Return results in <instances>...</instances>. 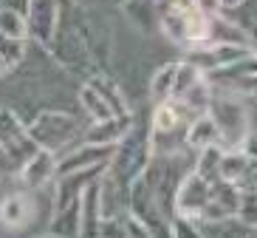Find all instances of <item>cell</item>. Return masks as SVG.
Instances as JSON below:
<instances>
[{
    "mask_svg": "<svg viewBox=\"0 0 257 238\" xmlns=\"http://www.w3.org/2000/svg\"><path fill=\"white\" fill-rule=\"evenodd\" d=\"M206 114L212 116V122L218 128V145L223 150H234L246 142V136L251 131V119L246 97L240 91L226 88V85H215Z\"/></svg>",
    "mask_w": 257,
    "mask_h": 238,
    "instance_id": "3957f363",
    "label": "cell"
},
{
    "mask_svg": "<svg viewBox=\"0 0 257 238\" xmlns=\"http://www.w3.org/2000/svg\"><path fill=\"white\" fill-rule=\"evenodd\" d=\"M26 46H29V40H12L0 34V80L17 71V65L26 57Z\"/></svg>",
    "mask_w": 257,
    "mask_h": 238,
    "instance_id": "ffe728a7",
    "label": "cell"
},
{
    "mask_svg": "<svg viewBox=\"0 0 257 238\" xmlns=\"http://www.w3.org/2000/svg\"><path fill=\"white\" fill-rule=\"evenodd\" d=\"M121 15L127 17L133 29L142 31V34H153V31H159V0H127V3H121Z\"/></svg>",
    "mask_w": 257,
    "mask_h": 238,
    "instance_id": "e0dca14e",
    "label": "cell"
},
{
    "mask_svg": "<svg viewBox=\"0 0 257 238\" xmlns=\"http://www.w3.org/2000/svg\"><path fill=\"white\" fill-rule=\"evenodd\" d=\"M74 3L76 0H57V26H54V34L46 48L51 54V60L57 62V68L71 74V77H79L85 83L99 68L93 62L91 51H88V46L82 43V37L76 34Z\"/></svg>",
    "mask_w": 257,
    "mask_h": 238,
    "instance_id": "7a4b0ae2",
    "label": "cell"
},
{
    "mask_svg": "<svg viewBox=\"0 0 257 238\" xmlns=\"http://www.w3.org/2000/svg\"><path fill=\"white\" fill-rule=\"evenodd\" d=\"M79 108L85 111V116H88L91 122H105V119L116 116L113 111H110V105H107L88 83H82V88H79Z\"/></svg>",
    "mask_w": 257,
    "mask_h": 238,
    "instance_id": "7402d4cb",
    "label": "cell"
},
{
    "mask_svg": "<svg viewBox=\"0 0 257 238\" xmlns=\"http://www.w3.org/2000/svg\"><path fill=\"white\" fill-rule=\"evenodd\" d=\"M26 23H29L31 43L48 46V40L54 34V26H57V0H31Z\"/></svg>",
    "mask_w": 257,
    "mask_h": 238,
    "instance_id": "5bb4252c",
    "label": "cell"
},
{
    "mask_svg": "<svg viewBox=\"0 0 257 238\" xmlns=\"http://www.w3.org/2000/svg\"><path fill=\"white\" fill-rule=\"evenodd\" d=\"M0 6H3V9H9V12H17V15L29 17L31 0H0Z\"/></svg>",
    "mask_w": 257,
    "mask_h": 238,
    "instance_id": "4dcf8cb0",
    "label": "cell"
},
{
    "mask_svg": "<svg viewBox=\"0 0 257 238\" xmlns=\"http://www.w3.org/2000/svg\"><path fill=\"white\" fill-rule=\"evenodd\" d=\"M209 193H212V182L189 168L184 173L178 190H175V215L189 218V221H201V213L209 204Z\"/></svg>",
    "mask_w": 257,
    "mask_h": 238,
    "instance_id": "8992f818",
    "label": "cell"
},
{
    "mask_svg": "<svg viewBox=\"0 0 257 238\" xmlns=\"http://www.w3.org/2000/svg\"><path fill=\"white\" fill-rule=\"evenodd\" d=\"M237 201H240V187L223 179L212 182L209 204L201 213V221H223V218H234L237 215Z\"/></svg>",
    "mask_w": 257,
    "mask_h": 238,
    "instance_id": "7c38bea8",
    "label": "cell"
},
{
    "mask_svg": "<svg viewBox=\"0 0 257 238\" xmlns=\"http://www.w3.org/2000/svg\"><path fill=\"white\" fill-rule=\"evenodd\" d=\"M209 145H218V128L212 122V116L209 114L192 116L187 122V128H184V147L198 153V150H204Z\"/></svg>",
    "mask_w": 257,
    "mask_h": 238,
    "instance_id": "ac0fdd59",
    "label": "cell"
},
{
    "mask_svg": "<svg viewBox=\"0 0 257 238\" xmlns=\"http://www.w3.org/2000/svg\"><path fill=\"white\" fill-rule=\"evenodd\" d=\"M124 235L127 238H156L147 224L139 221L136 215H130V213H124Z\"/></svg>",
    "mask_w": 257,
    "mask_h": 238,
    "instance_id": "f1b7e54d",
    "label": "cell"
},
{
    "mask_svg": "<svg viewBox=\"0 0 257 238\" xmlns=\"http://www.w3.org/2000/svg\"><path fill=\"white\" fill-rule=\"evenodd\" d=\"M254 190H257V182H254Z\"/></svg>",
    "mask_w": 257,
    "mask_h": 238,
    "instance_id": "8d00e7d4",
    "label": "cell"
},
{
    "mask_svg": "<svg viewBox=\"0 0 257 238\" xmlns=\"http://www.w3.org/2000/svg\"><path fill=\"white\" fill-rule=\"evenodd\" d=\"M153 133H150V116H133L130 131L116 142L113 156L107 162L105 176L119 187V193L127 199L130 185L142 176L147 165L153 162Z\"/></svg>",
    "mask_w": 257,
    "mask_h": 238,
    "instance_id": "6da1fadb",
    "label": "cell"
},
{
    "mask_svg": "<svg viewBox=\"0 0 257 238\" xmlns=\"http://www.w3.org/2000/svg\"><path fill=\"white\" fill-rule=\"evenodd\" d=\"M74 26L76 34L82 37V43L88 46L93 62L99 71H107L110 57H113V26L107 23V17L93 6H85L76 0L74 3Z\"/></svg>",
    "mask_w": 257,
    "mask_h": 238,
    "instance_id": "5b68a950",
    "label": "cell"
},
{
    "mask_svg": "<svg viewBox=\"0 0 257 238\" xmlns=\"http://www.w3.org/2000/svg\"><path fill=\"white\" fill-rule=\"evenodd\" d=\"M0 147L17 162V168H20V162H26L37 150V145L29 136V128L20 119V114L15 108H6V105L0 108Z\"/></svg>",
    "mask_w": 257,
    "mask_h": 238,
    "instance_id": "52a82bcc",
    "label": "cell"
},
{
    "mask_svg": "<svg viewBox=\"0 0 257 238\" xmlns=\"http://www.w3.org/2000/svg\"><path fill=\"white\" fill-rule=\"evenodd\" d=\"M189 119H192V114H189V111L178 100L156 102V105H153V114H150L153 153H156V147H159L161 142H167L170 136H175L178 131H184Z\"/></svg>",
    "mask_w": 257,
    "mask_h": 238,
    "instance_id": "ba28073f",
    "label": "cell"
},
{
    "mask_svg": "<svg viewBox=\"0 0 257 238\" xmlns=\"http://www.w3.org/2000/svg\"><path fill=\"white\" fill-rule=\"evenodd\" d=\"M121 3H127V0H113V6H121Z\"/></svg>",
    "mask_w": 257,
    "mask_h": 238,
    "instance_id": "e575fe53",
    "label": "cell"
},
{
    "mask_svg": "<svg viewBox=\"0 0 257 238\" xmlns=\"http://www.w3.org/2000/svg\"><path fill=\"white\" fill-rule=\"evenodd\" d=\"M34 213H37V204H34L31 190H12L0 199V227L3 230H26L34 221Z\"/></svg>",
    "mask_w": 257,
    "mask_h": 238,
    "instance_id": "30bf717a",
    "label": "cell"
},
{
    "mask_svg": "<svg viewBox=\"0 0 257 238\" xmlns=\"http://www.w3.org/2000/svg\"><path fill=\"white\" fill-rule=\"evenodd\" d=\"M246 0H220V12H226V15H232L237 6H243Z\"/></svg>",
    "mask_w": 257,
    "mask_h": 238,
    "instance_id": "d6a6232c",
    "label": "cell"
},
{
    "mask_svg": "<svg viewBox=\"0 0 257 238\" xmlns=\"http://www.w3.org/2000/svg\"><path fill=\"white\" fill-rule=\"evenodd\" d=\"M0 34H6L12 40H29V23H26V17L0 6Z\"/></svg>",
    "mask_w": 257,
    "mask_h": 238,
    "instance_id": "4316f807",
    "label": "cell"
},
{
    "mask_svg": "<svg viewBox=\"0 0 257 238\" xmlns=\"http://www.w3.org/2000/svg\"><path fill=\"white\" fill-rule=\"evenodd\" d=\"M218 179L232 182V185H237V187L254 185L257 182V165L243 153L240 147L223 150V153H220V165H218Z\"/></svg>",
    "mask_w": 257,
    "mask_h": 238,
    "instance_id": "4fadbf2b",
    "label": "cell"
},
{
    "mask_svg": "<svg viewBox=\"0 0 257 238\" xmlns=\"http://www.w3.org/2000/svg\"><path fill=\"white\" fill-rule=\"evenodd\" d=\"M249 238H257V230H251V232H249Z\"/></svg>",
    "mask_w": 257,
    "mask_h": 238,
    "instance_id": "d590c367",
    "label": "cell"
},
{
    "mask_svg": "<svg viewBox=\"0 0 257 238\" xmlns=\"http://www.w3.org/2000/svg\"><path fill=\"white\" fill-rule=\"evenodd\" d=\"M57 159H60V153H51V150L37 147L26 162H20L17 182L23 185V190L34 193V190H43V187L54 185V179H57Z\"/></svg>",
    "mask_w": 257,
    "mask_h": 238,
    "instance_id": "9c48e42d",
    "label": "cell"
},
{
    "mask_svg": "<svg viewBox=\"0 0 257 238\" xmlns=\"http://www.w3.org/2000/svg\"><path fill=\"white\" fill-rule=\"evenodd\" d=\"M85 83L91 85L93 91L102 97V100L110 105V111H113L116 116H130L133 114V108H130V102H127V97H124V91L119 88V83H116L107 71H93L91 77L85 80Z\"/></svg>",
    "mask_w": 257,
    "mask_h": 238,
    "instance_id": "2e32d148",
    "label": "cell"
},
{
    "mask_svg": "<svg viewBox=\"0 0 257 238\" xmlns=\"http://www.w3.org/2000/svg\"><path fill=\"white\" fill-rule=\"evenodd\" d=\"M133 116H136V114H130V116H110V119H105V122H91L82 131L79 142H88V145H116V142L130 131Z\"/></svg>",
    "mask_w": 257,
    "mask_h": 238,
    "instance_id": "9a60e30c",
    "label": "cell"
},
{
    "mask_svg": "<svg viewBox=\"0 0 257 238\" xmlns=\"http://www.w3.org/2000/svg\"><path fill=\"white\" fill-rule=\"evenodd\" d=\"M206 74L201 68H195L192 62L187 60H178V68H175V80H173V94H170V100H181L184 94L192 88L195 83H201Z\"/></svg>",
    "mask_w": 257,
    "mask_h": 238,
    "instance_id": "cb8c5ba5",
    "label": "cell"
},
{
    "mask_svg": "<svg viewBox=\"0 0 257 238\" xmlns=\"http://www.w3.org/2000/svg\"><path fill=\"white\" fill-rule=\"evenodd\" d=\"M12 170H17V162L0 147V173H12Z\"/></svg>",
    "mask_w": 257,
    "mask_h": 238,
    "instance_id": "1f68e13d",
    "label": "cell"
},
{
    "mask_svg": "<svg viewBox=\"0 0 257 238\" xmlns=\"http://www.w3.org/2000/svg\"><path fill=\"white\" fill-rule=\"evenodd\" d=\"M204 238H249V227L240 218H223V221H195Z\"/></svg>",
    "mask_w": 257,
    "mask_h": 238,
    "instance_id": "44dd1931",
    "label": "cell"
},
{
    "mask_svg": "<svg viewBox=\"0 0 257 238\" xmlns=\"http://www.w3.org/2000/svg\"><path fill=\"white\" fill-rule=\"evenodd\" d=\"M79 221H82V199L68 204L60 213H51V221H48V232L60 238H76L79 235Z\"/></svg>",
    "mask_w": 257,
    "mask_h": 238,
    "instance_id": "d6986e66",
    "label": "cell"
},
{
    "mask_svg": "<svg viewBox=\"0 0 257 238\" xmlns=\"http://www.w3.org/2000/svg\"><path fill=\"white\" fill-rule=\"evenodd\" d=\"M113 147L116 145H88V142H79L65 156L57 159V176L88 170V168H96V165H107L110 156H113Z\"/></svg>",
    "mask_w": 257,
    "mask_h": 238,
    "instance_id": "8fae6325",
    "label": "cell"
},
{
    "mask_svg": "<svg viewBox=\"0 0 257 238\" xmlns=\"http://www.w3.org/2000/svg\"><path fill=\"white\" fill-rule=\"evenodd\" d=\"M220 153H223V147H220V145H209V147H204V150H198L195 162H192V170L201 173L204 179H209V182H215V179H218Z\"/></svg>",
    "mask_w": 257,
    "mask_h": 238,
    "instance_id": "d4e9b609",
    "label": "cell"
},
{
    "mask_svg": "<svg viewBox=\"0 0 257 238\" xmlns=\"http://www.w3.org/2000/svg\"><path fill=\"white\" fill-rule=\"evenodd\" d=\"M249 230H257V190L254 185H246L240 187V201H237V215Z\"/></svg>",
    "mask_w": 257,
    "mask_h": 238,
    "instance_id": "484cf974",
    "label": "cell"
},
{
    "mask_svg": "<svg viewBox=\"0 0 257 238\" xmlns=\"http://www.w3.org/2000/svg\"><path fill=\"white\" fill-rule=\"evenodd\" d=\"M29 136L34 139V145L51 153H60L62 147H74V142L82 136V125L74 114L68 111H40L34 119L26 122Z\"/></svg>",
    "mask_w": 257,
    "mask_h": 238,
    "instance_id": "277c9868",
    "label": "cell"
},
{
    "mask_svg": "<svg viewBox=\"0 0 257 238\" xmlns=\"http://www.w3.org/2000/svg\"><path fill=\"white\" fill-rule=\"evenodd\" d=\"M99 238H127L124 235V215H102Z\"/></svg>",
    "mask_w": 257,
    "mask_h": 238,
    "instance_id": "83f0119b",
    "label": "cell"
},
{
    "mask_svg": "<svg viewBox=\"0 0 257 238\" xmlns=\"http://www.w3.org/2000/svg\"><path fill=\"white\" fill-rule=\"evenodd\" d=\"M229 88V85H226ZM234 91H240L243 97H257V74H251V77H246V80H240L237 85H232Z\"/></svg>",
    "mask_w": 257,
    "mask_h": 238,
    "instance_id": "f546056e",
    "label": "cell"
},
{
    "mask_svg": "<svg viewBox=\"0 0 257 238\" xmlns=\"http://www.w3.org/2000/svg\"><path fill=\"white\" fill-rule=\"evenodd\" d=\"M40 238H60V235H54V232H46V235H40Z\"/></svg>",
    "mask_w": 257,
    "mask_h": 238,
    "instance_id": "836d02e7",
    "label": "cell"
},
{
    "mask_svg": "<svg viewBox=\"0 0 257 238\" xmlns=\"http://www.w3.org/2000/svg\"><path fill=\"white\" fill-rule=\"evenodd\" d=\"M175 68H178V60H175V62H164V65H159V68L153 71V77H150V100L153 102L170 100V94H173V80H175Z\"/></svg>",
    "mask_w": 257,
    "mask_h": 238,
    "instance_id": "603a6c76",
    "label": "cell"
}]
</instances>
